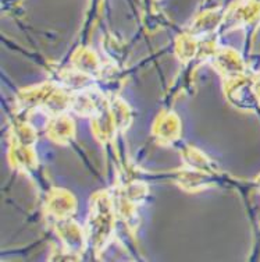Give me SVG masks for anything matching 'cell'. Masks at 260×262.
Returning <instances> with one entry per match:
<instances>
[{
	"mask_svg": "<svg viewBox=\"0 0 260 262\" xmlns=\"http://www.w3.org/2000/svg\"><path fill=\"white\" fill-rule=\"evenodd\" d=\"M114 216L113 201L106 191L99 192L90 201L89 219L86 222V237L96 251L105 248L113 233Z\"/></svg>",
	"mask_w": 260,
	"mask_h": 262,
	"instance_id": "cell-1",
	"label": "cell"
},
{
	"mask_svg": "<svg viewBox=\"0 0 260 262\" xmlns=\"http://www.w3.org/2000/svg\"><path fill=\"white\" fill-rule=\"evenodd\" d=\"M55 229L68 251L81 254L85 250L88 237L74 221H71V217L55 221Z\"/></svg>",
	"mask_w": 260,
	"mask_h": 262,
	"instance_id": "cell-2",
	"label": "cell"
},
{
	"mask_svg": "<svg viewBox=\"0 0 260 262\" xmlns=\"http://www.w3.org/2000/svg\"><path fill=\"white\" fill-rule=\"evenodd\" d=\"M75 207L77 202L70 192L61 188H55L52 190L46 202V213L53 217V221H60L71 217L75 212Z\"/></svg>",
	"mask_w": 260,
	"mask_h": 262,
	"instance_id": "cell-3",
	"label": "cell"
},
{
	"mask_svg": "<svg viewBox=\"0 0 260 262\" xmlns=\"http://www.w3.org/2000/svg\"><path fill=\"white\" fill-rule=\"evenodd\" d=\"M213 66L225 80H232L244 76V63L235 52L231 49H217L210 57Z\"/></svg>",
	"mask_w": 260,
	"mask_h": 262,
	"instance_id": "cell-4",
	"label": "cell"
},
{
	"mask_svg": "<svg viewBox=\"0 0 260 262\" xmlns=\"http://www.w3.org/2000/svg\"><path fill=\"white\" fill-rule=\"evenodd\" d=\"M153 134L163 144H171L180 137V120L171 112H164L157 117Z\"/></svg>",
	"mask_w": 260,
	"mask_h": 262,
	"instance_id": "cell-5",
	"label": "cell"
},
{
	"mask_svg": "<svg viewBox=\"0 0 260 262\" xmlns=\"http://www.w3.org/2000/svg\"><path fill=\"white\" fill-rule=\"evenodd\" d=\"M48 136L56 142H67L74 138V123L64 113L56 115L48 126Z\"/></svg>",
	"mask_w": 260,
	"mask_h": 262,
	"instance_id": "cell-6",
	"label": "cell"
},
{
	"mask_svg": "<svg viewBox=\"0 0 260 262\" xmlns=\"http://www.w3.org/2000/svg\"><path fill=\"white\" fill-rule=\"evenodd\" d=\"M211 174L213 173L195 170V169H186V170H182L178 173L177 182L182 188L194 191V190H199V188H205V187L210 186L213 183Z\"/></svg>",
	"mask_w": 260,
	"mask_h": 262,
	"instance_id": "cell-7",
	"label": "cell"
},
{
	"mask_svg": "<svg viewBox=\"0 0 260 262\" xmlns=\"http://www.w3.org/2000/svg\"><path fill=\"white\" fill-rule=\"evenodd\" d=\"M11 162L20 170H32L36 166L35 154L31 149L30 145H24L20 142L13 141V149L10 152Z\"/></svg>",
	"mask_w": 260,
	"mask_h": 262,
	"instance_id": "cell-8",
	"label": "cell"
},
{
	"mask_svg": "<svg viewBox=\"0 0 260 262\" xmlns=\"http://www.w3.org/2000/svg\"><path fill=\"white\" fill-rule=\"evenodd\" d=\"M73 61H74L75 69L86 76H95L99 71V59L89 49H80L78 52H75Z\"/></svg>",
	"mask_w": 260,
	"mask_h": 262,
	"instance_id": "cell-9",
	"label": "cell"
},
{
	"mask_svg": "<svg viewBox=\"0 0 260 262\" xmlns=\"http://www.w3.org/2000/svg\"><path fill=\"white\" fill-rule=\"evenodd\" d=\"M221 17L217 11H207V13H203V14L198 17L194 24L191 27V30L188 34H191L192 36L198 35H205V34H209L211 31L217 28L219 26H221Z\"/></svg>",
	"mask_w": 260,
	"mask_h": 262,
	"instance_id": "cell-10",
	"label": "cell"
},
{
	"mask_svg": "<svg viewBox=\"0 0 260 262\" xmlns=\"http://www.w3.org/2000/svg\"><path fill=\"white\" fill-rule=\"evenodd\" d=\"M182 157H184L186 166L190 167V169L207 171V173H213L216 170L215 163H211L209 158L203 155L198 149H195V148H191V146L185 148V151L182 152Z\"/></svg>",
	"mask_w": 260,
	"mask_h": 262,
	"instance_id": "cell-11",
	"label": "cell"
},
{
	"mask_svg": "<svg viewBox=\"0 0 260 262\" xmlns=\"http://www.w3.org/2000/svg\"><path fill=\"white\" fill-rule=\"evenodd\" d=\"M175 49H177V56L181 61L192 60L196 55H198V49H199V45L194 36L191 34H185L178 38L177 40V45H175Z\"/></svg>",
	"mask_w": 260,
	"mask_h": 262,
	"instance_id": "cell-12",
	"label": "cell"
},
{
	"mask_svg": "<svg viewBox=\"0 0 260 262\" xmlns=\"http://www.w3.org/2000/svg\"><path fill=\"white\" fill-rule=\"evenodd\" d=\"M111 113H113V117H114L115 126H117V130H121V128H127L130 126L131 123V115L128 106L125 105L124 102L121 99H114V101L110 103Z\"/></svg>",
	"mask_w": 260,
	"mask_h": 262,
	"instance_id": "cell-13",
	"label": "cell"
},
{
	"mask_svg": "<svg viewBox=\"0 0 260 262\" xmlns=\"http://www.w3.org/2000/svg\"><path fill=\"white\" fill-rule=\"evenodd\" d=\"M146 192H148V190H146L145 184H142V183H134V184H130V186L125 188L124 195L131 202H138L142 201L145 198Z\"/></svg>",
	"mask_w": 260,
	"mask_h": 262,
	"instance_id": "cell-14",
	"label": "cell"
},
{
	"mask_svg": "<svg viewBox=\"0 0 260 262\" xmlns=\"http://www.w3.org/2000/svg\"><path fill=\"white\" fill-rule=\"evenodd\" d=\"M252 86H253V92H255L256 98L260 101V73L256 74L253 77V82H252Z\"/></svg>",
	"mask_w": 260,
	"mask_h": 262,
	"instance_id": "cell-15",
	"label": "cell"
},
{
	"mask_svg": "<svg viewBox=\"0 0 260 262\" xmlns=\"http://www.w3.org/2000/svg\"><path fill=\"white\" fill-rule=\"evenodd\" d=\"M256 182L259 183V186H260V176H259V177H257V179H256Z\"/></svg>",
	"mask_w": 260,
	"mask_h": 262,
	"instance_id": "cell-16",
	"label": "cell"
}]
</instances>
